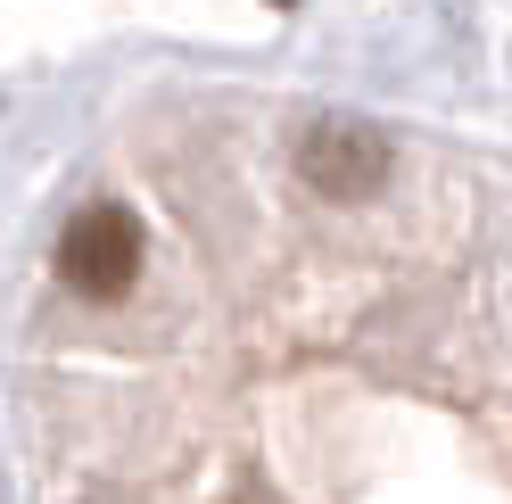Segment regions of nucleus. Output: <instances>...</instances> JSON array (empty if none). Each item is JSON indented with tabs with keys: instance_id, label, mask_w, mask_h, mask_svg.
<instances>
[{
	"instance_id": "1",
	"label": "nucleus",
	"mask_w": 512,
	"mask_h": 504,
	"mask_svg": "<svg viewBox=\"0 0 512 504\" xmlns=\"http://www.w3.org/2000/svg\"><path fill=\"white\" fill-rule=\"evenodd\" d=\"M58 273L75 281L83 298H124L133 290V273H141V224H133V207H83L67 232H58Z\"/></svg>"
},
{
	"instance_id": "2",
	"label": "nucleus",
	"mask_w": 512,
	"mask_h": 504,
	"mask_svg": "<svg viewBox=\"0 0 512 504\" xmlns=\"http://www.w3.org/2000/svg\"><path fill=\"white\" fill-rule=\"evenodd\" d=\"M298 174L323 199H364V191H380V174H389V141L364 133V124H314L298 141Z\"/></svg>"
},
{
	"instance_id": "3",
	"label": "nucleus",
	"mask_w": 512,
	"mask_h": 504,
	"mask_svg": "<svg viewBox=\"0 0 512 504\" xmlns=\"http://www.w3.org/2000/svg\"><path fill=\"white\" fill-rule=\"evenodd\" d=\"M273 9H290V0H273Z\"/></svg>"
}]
</instances>
